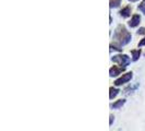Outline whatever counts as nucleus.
I'll return each mask as SVG.
<instances>
[{"label": "nucleus", "mask_w": 145, "mask_h": 131, "mask_svg": "<svg viewBox=\"0 0 145 131\" xmlns=\"http://www.w3.org/2000/svg\"><path fill=\"white\" fill-rule=\"evenodd\" d=\"M131 10H132V9H131L130 6H127V7H124L123 9H121L119 13H120V15H121L122 18H128V16L131 15Z\"/></svg>", "instance_id": "423d86ee"}, {"label": "nucleus", "mask_w": 145, "mask_h": 131, "mask_svg": "<svg viewBox=\"0 0 145 131\" xmlns=\"http://www.w3.org/2000/svg\"><path fill=\"white\" fill-rule=\"evenodd\" d=\"M133 73L132 72H127V73H124V74H122L119 79H117L115 82H114V84L116 85V86H120V85H122V84H125V83H128L129 81L132 79V75Z\"/></svg>", "instance_id": "7ed1b4c3"}, {"label": "nucleus", "mask_w": 145, "mask_h": 131, "mask_svg": "<svg viewBox=\"0 0 145 131\" xmlns=\"http://www.w3.org/2000/svg\"><path fill=\"white\" fill-rule=\"evenodd\" d=\"M110 50H117V51H121L122 50V48H119V47H117L115 46L114 44H110Z\"/></svg>", "instance_id": "ddd939ff"}, {"label": "nucleus", "mask_w": 145, "mask_h": 131, "mask_svg": "<svg viewBox=\"0 0 145 131\" xmlns=\"http://www.w3.org/2000/svg\"><path fill=\"white\" fill-rule=\"evenodd\" d=\"M121 5V0H110V8H118Z\"/></svg>", "instance_id": "9d476101"}, {"label": "nucleus", "mask_w": 145, "mask_h": 131, "mask_svg": "<svg viewBox=\"0 0 145 131\" xmlns=\"http://www.w3.org/2000/svg\"><path fill=\"white\" fill-rule=\"evenodd\" d=\"M131 38H132V35H131L130 32L125 29V26H123V25H118L117 26L114 37H112L115 46L121 48L122 46H125L127 44L130 43Z\"/></svg>", "instance_id": "f257e3e1"}, {"label": "nucleus", "mask_w": 145, "mask_h": 131, "mask_svg": "<svg viewBox=\"0 0 145 131\" xmlns=\"http://www.w3.org/2000/svg\"><path fill=\"white\" fill-rule=\"evenodd\" d=\"M124 103H125V100H119V101L115 102L114 104H111V108H114V109L120 108V107H122V106H123Z\"/></svg>", "instance_id": "1a4fd4ad"}, {"label": "nucleus", "mask_w": 145, "mask_h": 131, "mask_svg": "<svg viewBox=\"0 0 145 131\" xmlns=\"http://www.w3.org/2000/svg\"><path fill=\"white\" fill-rule=\"evenodd\" d=\"M137 87H138V84H137V85H134V86L127 87V88L124 90V93H125V94H129V93H131V92H133V91H134V90H135Z\"/></svg>", "instance_id": "f8f14e48"}, {"label": "nucleus", "mask_w": 145, "mask_h": 131, "mask_svg": "<svg viewBox=\"0 0 145 131\" xmlns=\"http://www.w3.org/2000/svg\"><path fill=\"white\" fill-rule=\"evenodd\" d=\"M129 1H131V2H135V1H138V0H129Z\"/></svg>", "instance_id": "f3484780"}, {"label": "nucleus", "mask_w": 145, "mask_h": 131, "mask_svg": "<svg viewBox=\"0 0 145 131\" xmlns=\"http://www.w3.org/2000/svg\"><path fill=\"white\" fill-rule=\"evenodd\" d=\"M144 55H145V54H144Z\"/></svg>", "instance_id": "a211bd4d"}, {"label": "nucleus", "mask_w": 145, "mask_h": 131, "mask_svg": "<svg viewBox=\"0 0 145 131\" xmlns=\"http://www.w3.org/2000/svg\"><path fill=\"white\" fill-rule=\"evenodd\" d=\"M138 10H140L142 13H144V14H145V0H143V1H142V2L138 5Z\"/></svg>", "instance_id": "9b49d317"}, {"label": "nucleus", "mask_w": 145, "mask_h": 131, "mask_svg": "<svg viewBox=\"0 0 145 131\" xmlns=\"http://www.w3.org/2000/svg\"><path fill=\"white\" fill-rule=\"evenodd\" d=\"M114 120H115V117H114V115H110V121H109V124H110V126L112 124Z\"/></svg>", "instance_id": "dca6fc26"}, {"label": "nucleus", "mask_w": 145, "mask_h": 131, "mask_svg": "<svg viewBox=\"0 0 145 131\" xmlns=\"http://www.w3.org/2000/svg\"><path fill=\"white\" fill-rule=\"evenodd\" d=\"M111 60L114 61V62H116L118 65L120 66V67H122V68H127L128 66L130 65V57L128 56V55H116V56H114Z\"/></svg>", "instance_id": "f03ea898"}, {"label": "nucleus", "mask_w": 145, "mask_h": 131, "mask_svg": "<svg viewBox=\"0 0 145 131\" xmlns=\"http://www.w3.org/2000/svg\"><path fill=\"white\" fill-rule=\"evenodd\" d=\"M131 55H132V60L137 61L140 58V56H141V49H133V50H131Z\"/></svg>", "instance_id": "6e6552de"}, {"label": "nucleus", "mask_w": 145, "mask_h": 131, "mask_svg": "<svg viewBox=\"0 0 145 131\" xmlns=\"http://www.w3.org/2000/svg\"><path fill=\"white\" fill-rule=\"evenodd\" d=\"M119 93H120V90H118V88H116V87L114 86L109 87V98L110 100H114Z\"/></svg>", "instance_id": "0eeeda50"}, {"label": "nucleus", "mask_w": 145, "mask_h": 131, "mask_svg": "<svg viewBox=\"0 0 145 131\" xmlns=\"http://www.w3.org/2000/svg\"><path fill=\"white\" fill-rule=\"evenodd\" d=\"M124 69H125V68H122V67L112 66V67L109 69V75H110L111 78H114V77H117V75H119V74H121V73L123 72Z\"/></svg>", "instance_id": "20e7f679"}, {"label": "nucleus", "mask_w": 145, "mask_h": 131, "mask_svg": "<svg viewBox=\"0 0 145 131\" xmlns=\"http://www.w3.org/2000/svg\"><path fill=\"white\" fill-rule=\"evenodd\" d=\"M138 35H143V34H145V28H140L138 31Z\"/></svg>", "instance_id": "4468645a"}, {"label": "nucleus", "mask_w": 145, "mask_h": 131, "mask_svg": "<svg viewBox=\"0 0 145 131\" xmlns=\"http://www.w3.org/2000/svg\"><path fill=\"white\" fill-rule=\"evenodd\" d=\"M141 46H145V37L138 43V47H141Z\"/></svg>", "instance_id": "2eb2a0df"}, {"label": "nucleus", "mask_w": 145, "mask_h": 131, "mask_svg": "<svg viewBox=\"0 0 145 131\" xmlns=\"http://www.w3.org/2000/svg\"><path fill=\"white\" fill-rule=\"evenodd\" d=\"M140 22H141V16L138 14H134L132 18H131V20L129 21V26L130 28H137L138 24H140Z\"/></svg>", "instance_id": "39448f33"}]
</instances>
